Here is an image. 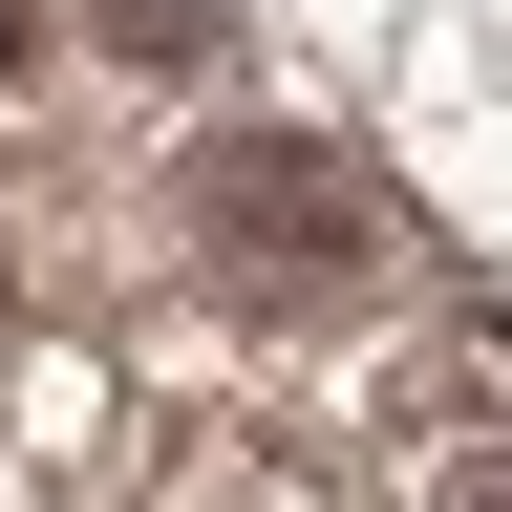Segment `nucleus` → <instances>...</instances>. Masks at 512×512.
Segmentation results:
<instances>
[{
	"label": "nucleus",
	"instance_id": "f257e3e1",
	"mask_svg": "<svg viewBox=\"0 0 512 512\" xmlns=\"http://www.w3.org/2000/svg\"><path fill=\"white\" fill-rule=\"evenodd\" d=\"M192 235H214L235 299H363V256H384L320 150H214V171H192Z\"/></svg>",
	"mask_w": 512,
	"mask_h": 512
},
{
	"label": "nucleus",
	"instance_id": "7ed1b4c3",
	"mask_svg": "<svg viewBox=\"0 0 512 512\" xmlns=\"http://www.w3.org/2000/svg\"><path fill=\"white\" fill-rule=\"evenodd\" d=\"M0 64H22V0H0Z\"/></svg>",
	"mask_w": 512,
	"mask_h": 512
},
{
	"label": "nucleus",
	"instance_id": "f03ea898",
	"mask_svg": "<svg viewBox=\"0 0 512 512\" xmlns=\"http://www.w3.org/2000/svg\"><path fill=\"white\" fill-rule=\"evenodd\" d=\"M86 22H107L128 64H214V43H235V0H86Z\"/></svg>",
	"mask_w": 512,
	"mask_h": 512
}]
</instances>
